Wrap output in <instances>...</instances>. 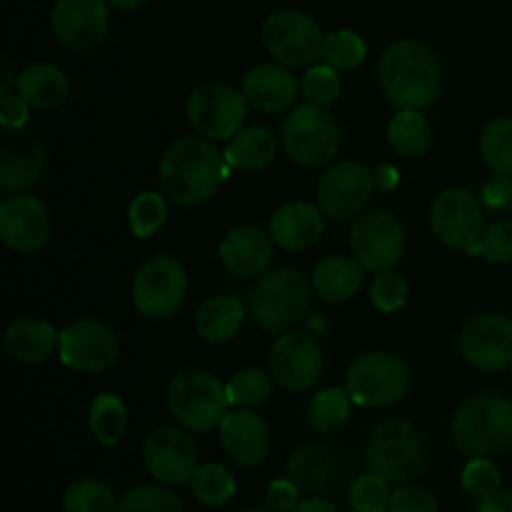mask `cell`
<instances>
[{"instance_id": "cell-53", "label": "cell", "mask_w": 512, "mask_h": 512, "mask_svg": "<svg viewBox=\"0 0 512 512\" xmlns=\"http://www.w3.org/2000/svg\"><path fill=\"white\" fill-rule=\"evenodd\" d=\"M293 512H340L338 508H335L330 500H323V498H308V500H300L298 508H295Z\"/></svg>"}, {"instance_id": "cell-55", "label": "cell", "mask_w": 512, "mask_h": 512, "mask_svg": "<svg viewBox=\"0 0 512 512\" xmlns=\"http://www.w3.org/2000/svg\"><path fill=\"white\" fill-rule=\"evenodd\" d=\"M13 83H18V78H13V68H10V60L3 58V83H0V95L13 93Z\"/></svg>"}, {"instance_id": "cell-36", "label": "cell", "mask_w": 512, "mask_h": 512, "mask_svg": "<svg viewBox=\"0 0 512 512\" xmlns=\"http://www.w3.org/2000/svg\"><path fill=\"white\" fill-rule=\"evenodd\" d=\"M120 500L113 488L100 480H75L63 493V512H118Z\"/></svg>"}, {"instance_id": "cell-25", "label": "cell", "mask_w": 512, "mask_h": 512, "mask_svg": "<svg viewBox=\"0 0 512 512\" xmlns=\"http://www.w3.org/2000/svg\"><path fill=\"white\" fill-rule=\"evenodd\" d=\"M240 93L258 113L275 115L295 108L300 95V80L280 63H260L243 75Z\"/></svg>"}, {"instance_id": "cell-19", "label": "cell", "mask_w": 512, "mask_h": 512, "mask_svg": "<svg viewBox=\"0 0 512 512\" xmlns=\"http://www.w3.org/2000/svg\"><path fill=\"white\" fill-rule=\"evenodd\" d=\"M50 28L63 48L93 53L110 33V5L105 0H55Z\"/></svg>"}, {"instance_id": "cell-46", "label": "cell", "mask_w": 512, "mask_h": 512, "mask_svg": "<svg viewBox=\"0 0 512 512\" xmlns=\"http://www.w3.org/2000/svg\"><path fill=\"white\" fill-rule=\"evenodd\" d=\"M480 255L493 265L512 263V218H498L485 228Z\"/></svg>"}, {"instance_id": "cell-57", "label": "cell", "mask_w": 512, "mask_h": 512, "mask_svg": "<svg viewBox=\"0 0 512 512\" xmlns=\"http://www.w3.org/2000/svg\"><path fill=\"white\" fill-rule=\"evenodd\" d=\"M510 375H512V365H510Z\"/></svg>"}, {"instance_id": "cell-22", "label": "cell", "mask_w": 512, "mask_h": 512, "mask_svg": "<svg viewBox=\"0 0 512 512\" xmlns=\"http://www.w3.org/2000/svg\"><path fill=\"white\" fill-rule=\"evenodd\" d=\"M48 168V150L40 135L28 125L3 130L0 138V188L8 195L25 193L40 183Z\"/></svg>"}, {"instance_id": "cell-17", "label": "cell", "mask_w": 512, "mask_h": 512, "mask_svg": "<svg viewBox=\"0 0 512 512\" xmlns=\"http://www.w3.org/2000/svg\"><path fill=\"white\" fill-rule=\"evenodd\" d=\"M190 430L175 425H160L150 430L143 443V465L155 483L168 488L185 485L198 470V445L190 438Z\"/></svg>"}, {"instance_id": "cell-11", "label": "cell", "mask_w": 512, "mask_h": 512, "mask_svg": "<svg viewBox=\"0 0 512 512\" xmlns=\"http://www.w3.org/2000/svg\"><path fill=\"white\" fill-rule=\"evenodd\" d=\"M130 295H133L135 310L143 318H173L183 308L185 295H188V270L170 255H155L135 270Z\"/></svg>"}, {"instance_id": "cell-12", "label": "cell", "mask_w": 512, "mask_h": 512, "mask_svg": "<svg viewBox=\"0 0 512 512\" xmlns=\"http://www.w3.org/2000/svg\"><path fill=\"white\" fill-rule=\"evenodd\" d=\"M405 245V225L390 210H365L350 228V253L370 273L395 270L405 255Z\"/></svg>"}, {"instance_id": "cell-50", "label": "cell", "mask_w": 512, "mask_h": 512, "mask_svg": "<svg viewBox=\"0 0 512 512\" xmlns=\"http://www.w3.org/2000/svg\"><path fill=\"white\" fill-rule=\"evenodd\" d=\"M28 118L30 105L18 90L8 95H0V123H3V130L25 128V125H28Z\"/></svg>"}, {"instance_id": "cell-43", "label": "cell", "mask_w": 512, "mask_h": 512, "mask_svg": "<svg viewBox=\"0 0 512 512\" xmlns=\"http://www.w3.org/2000/svg\"><path fill=\"white\" fill-rule=\"evenodd\" d=\"M340 90H343L340 70L328 63L310 65L308 73L300 80V93H303L305 103L323 105V108H330L340 98Z\"/></svg>"}, {"instance_id": "cell-52", "label": "cell", "mask_w": 512, "mask_h": 512, "mask_svg": "<svg viewBox=\"0 0 512 512\" xmlns=\"http://www.w3.org/2000/svg\"><path fill=\"white\" fill-rule=\"evenodd\" d=\"M473 512H512V493H503L500 490L493 498L478 500V508Z\"/></svg>"}, {"instance_id": "cell-33", "label": "cell", "mask_w": 512, "mask_h": 512, "mask_svg": "<svg viewBox=\"0 0 512 512\" xmlns=\"http://www.w3.org/2000/svg\"><path fill=\"white\" fill-rule=\"evenodd\" d=\"M88 425L93 438L103 448H115L128 430V408L123 400L113 393H100L90 403Z\"/></svg>"}, {"instance_id": "cell-27", "label": "cell", "mask_w": 512, "mask_h": 512, "mask_svg": "<svg viewBox=\"0 0 512 512\" xmlns=\"http://www.w3.org/2000/svg\"><path fill=\"white\" fill-rule=\"evenodd\" d=\"M60 333L40 318H18L5 330V353L25 365H40L58 353Z\"/></svg>"}, {"instance_id": "cell-45", "label": "cell", "mask_w": 512, "mask_h": 512, "mask_svg": "<svg viewBox=\"0 0 512 512\" xmlns=\"http://www.w3.org/2000/svg\"><path fill=\"white\" fill-rule=\"evenodd\" d=\"M368 298L378 313L393 315L408 300V283L395 270H383V273H375L373 283L368 288Z\"/></svg>"}, {"instance_id": "cell-32", "label": "cell", "mask_w": 512, "mask_h": 512, "mask_svg": "<svg viewBox=\"0 0 512 512\" xmlns=\"http://www.w3.org/2000/svg\"><path fill=\"white\" fill-rule=\"evenodd\" d=\"M433 123L423 110H398L388 123V143L403 158H423L433 148Z\"/></svg>"}, {"instance_id": "cell-1", "label": "cell", "mask_w": 512, "mask_h": 512, "mask_svg": "<svg viewBox=\"0 0 512 512\" xmlns=\"http://www.w3.org/2000/svg\"><path fill=\"white\" fill-rule=\"evenodd\" d=\"M230 165L215 140L203 135H188L168 145L158 165V180L163 195L173 203L193 208L218 193L228 180Z\"/></svg>"}, {"instance_id": "cell-13", "label": "cell", "mask_w": 512, "mask_h": 512, "mask_svg": "<svg viewBox=\"0 0 512 512\" xmlns=\"http://www.w3.org/2000/svg\"><path fill=\"white\" fill-rule=\"evenodd\" d=\"M185 115L203 138L233 140L248 118V100L225 83H203L185 100Z\"/></svg>"}, {"instance_id": "cell-41", "label": "cell", "mask_w": 512, "mask_h": 512, "mask_svg": "<svg viewBox=\"0 0 512 512\" xmlns=\"http://www.w3.org/2000/svg\"><path fill=\"white\" fill-rule=\"evenodd\" d=\"M118 512H185L183 500L168 485H135L120 498Z\"/></svg>"}, {"instance_id": "cell-44", "label": "cell", "mask_w": 512, "mask_h": 512, "mask_svg": "<svg viewBox=\"0 0 512 512\" xmlns=\"http://www.w3.org/2000/svg\"><path fill=\"white\" fill-rule=\"evenodd\" d=\"M460 485L475 500H485L500 493L503 475H500L493 458H470L468 465L463 468V475H460Z\"/></svg>"}, {"instance_id": "cell-2", "label": "cell", "mask_w": 512, "mask_h": 512, "mask_svg": "<svg viewBox=\"0 0 512 512\" xmlns=\"http://www.w3.org/2000/svg\"><path fill=\"white\" fill-rule=\"evenodd\" d=\"M378 75L380 88L398 110H425L443 93V65L423 40L390 43L380 55Z\"/></svg>"}, {"instance_id": "cell-49", "label": "cell", "mask_w": 512, "mask_h": 512, "mask_svg": "<svg viewBox=\"0 0 512 512\" xmlns=\"http://www.w3.org/2000/svg\"><path fill=\"white\" fill-rule=\"evenodd\" d=\"M480 198L490 210H512V175L495 173L493 178L485 180Z\"/></svg>"}, {"instance_id": "cell-40", "label": "cell", "mask_w": 512, "mask_h": 512, "mask_svg": "<svg viewBox=\"0 0 512 512\" xmlns=\"http://www.w3.org/2000/svg\"><path fill=\"white\" fill-rule=\"evenodd\" d=\"M368 55V45H365L363 35L355 33L350 28L333 30L325 35L323 45V60L338 70H355Z\"/></svg>"}, {"instance_id": "cell-26", "label": "cell", "mask_w": 512, "mask_h": 512, "mask_svg": "<svg viewBox=\"0 0 512 512\" xmlns=\"http://www.w3.org/2000/svg\"><path fill=\"white\" fill-rule=\"evenodd\" d=\"M323 210L318 203L293 200L270 215V238L283 250H308L325 230Z\"/></svg>"}, {"instance_id": "cell-29", "label": "cell", "mask_w": 512, "mask_h": 512, "mask_svg": "<svg viewBox=\"0 0 512 512\" xmlns=\"http://www.w3.org/2000/svg\"><path fill=\"white\" fill-rule=\"evenodd\" d=\"M363 265L348 255H328L313 268L310 283L315 295L328 303H348L363 290Z\"/></svg>"}, {"instance_id": "cell-8", "label": "cell", "mask_w": 512, "mask_h": 512, "mask_svg": "<svg viewBox=\"0 0 512 512\" xmlns=\"http://www.w3.org/2000/svg\"><path fill=\"white\" fill-rule=\"evenodd\" d=\"M345 390L360 408H388L408 395V365L388 350H370L353 360L345 375Z\"/></svg>"}, {"instance_id": "cell-16", "label": "cell", "mask_w": 512, "mask_h": 512, "mask_svg": "<svg viewBox=\"0 0 512 512\" xmlns=\"http://www.w3.org/2000/svg\"><path fill=\"white\" fill-rule=\"evenodd\" d=\"M268 370L275 383L288 393L313 390L323 375V350L315 335L305 330L280 333L268 353Z\"/></svg>"}, {"instance_id": "cell-4", "label": "cell", "mask_w": 512, "mask_h": 512, "mask_svg": "<svg viewBox=\"0 0 512 512\" xmlns=\"http://www.w3.org/2000/svg\"><path fill=\"white\" fill-rule=\"evenodd\" d=\"M313 283L295 268H278L258 278L248 293L250 320L265 333H288L308 315Z\"/></svg>"}, {"instance_id": "cell-54", "label": "cell", "mask_w": 512, "mask_h": 512, "mask_svg": "<svg viewBox=\"0 0 512 512\" xmlns=\"http://www.w3.org/2000/svg\"><path fill=\"white\" fill-rule=\"evenodd\" d=\"M105 3H108L110 8H115V10H125V13H130V10L145 8L150 0H105Z\"/></svg>"}, {"instance_id": "cell-5", "label": "cell", "mask_w": 512, "mask_h": 512, "mask_svg": "<svg viewBox=\"0 0 512 512\" xmlns=\"http://www.w3.org/2000/svg\"><path fill=\"white\" fill-rule=\"evenodd\" d=\"M165 400L175 423L190 433H210L220 428L228 408H233L225 383L200 368L175 373L165 390Z\"/></svg>"}, {"instance_id": "cell-24", "label": "cell", "mask_w": 512, "mask_h": 512, "mask_svg": "<svg viewBox=\"0 0 512 512\" xmlns=\"http://www.w3.org/2000/svg\"><path fill=\"white\" fill-rule=\"evenodd\" d=\"M270 428L255 410L235 408L220 423V448L240 468H255L270 453Z\"/></svg>"}, {"instance_id": "cell-38", "label": "cell", "mask_w": 512, "mask_h": 512, "mask_svg": "<svg viewBox=\"0 0 512 512\" xmlns=\"http://www.w3.org/2000/svg\"><path fill=\"white\" fill-rule=\"evenodd\" d=\"M273 375L263 373L260 368H243L225 383L228 398L233 408L255 410L265 405L273 395Z\"/></svg>"}, {"instance_id": "cell-10", "label": "cell", "mask_w": 512, "mask_h": 512, "mask_svg": "<svg viewBox=\"0 0 512 512\" xmlns=\"http://www.w3.org/2000/svg\"><path fill=\"white\" fill-rule=\"evenodd\" d=\"M260 40L275 63L285 68H305L323 58L325 33L313 15L298 8L273 10L263 20Z\"/></svg>"}, {"instance_id": "cell-15", "label": "cell", "mask_w": 512, "mask_h": 512, "mask_svg": "<svg viewBox=\"0 0 512 512\" xmlns=\"http://www.w3.org/2000/svg\"><path fill=\"white\" fill-rule=\"evenodd\" d=\"M288 478L308 495H333L353 483V460L330 443H308L288 458Z\"/></svg>"}, {"instance_id": "cell-14", "label": "cell", "mask_w": 512, "mask_h": 512, "mask_svg": "<svg viewBox=\"0 0 512 512\" xmlns=\"http://www.w3.org/2000/svg\"><path fill=\"white\" fill-rule=\"evenodd\" d=\"M58 358L65 368L75 373H105L118 363L120 340L115 330L100 320H75L60 330Z\"/></svg>"}, {"instance_id": "cell-48", "label": "cell", "mask_w": 512, "mask_h": 512, "mask_svg": "<svg viewBox=\"0 0 512 512\" xmlns=\"http://www.w3.org/2000/svg\"><path fill=\"white\" fill-rule=\"evenodd\" d=\"M300 503V488L290 478L273 480L265 493V508L273 512H293Z\"/></svg>"}, {"instance_id": "cell-34", "label": "cell", "mask_w": 512, "mask_h": 512, "mask_svg": "<svg viewBox=\"0 0 512 512\" xmlns=\"http://www.w3.org/2000/svg\"><path fill=\"white\" fill-rule=\"evenodd\" d=\"M350 405H353V400L345 388L320 390L318 395L310 398L308 410H305L310 428L320 435L335 433L350 420Z\"/></svg>"}, {"instance_id": "cell-47", "label": "cell", "mask_w": 512, "mask_h": 512, "mask_svg": "<svg viewBox=\"0 0 512 512\" xmlns=\"http://www.w3.org/2000/svg\"><path fill=\"white\" fill-rule=\"evenodd\" d=\"M388 512H440V508L430 490L418 488V485H403L390 498Z\"/></svg>"}, {"instance_id": "cell-28", "label": "cell", "mask_w": 512, "mask_h": 512, "mask_svg": "<svg viewBox=\"0 0 512 512\" xmlns=\"http://www.w3.org/2000/svg\"><path fill=\"white\" fill-rule=\"evenodd\" d=\"M15 90L28 100V105L40 113L58 110L70 95V80L58 65L33 63L18 73Z\"/></svg>"}, {"instance_id": "cell-21", "label": "cell", "mask_w": 512, "mask_h": 512, "mask_svg": "<svg viewBox=\"0 0 512 512\" xmlns=\"http://www.w3.org/2000/svg\"><path fill=\"white\" fill-rule=\"evenodd\" d=\"M53 235L48 205L28 193H13L0 203V238L10 250L33 255L48 245Z\"/></svg>"}, {"instance_id": "cell-6", "label": "cell", "mask_w": 512, "mask_h": 512, "mask_svg": "<svg viewBox=\"0 0 512 512\" xmlns=\"http://www.w3.org/2000/svg\"><path fill=\"white\" fill-rule=\"evenodd\" d=\"M280 145L293 163L303 168H325L343 145L340 123L323 105H295L280 125Z\"/></svg>"}, {"instance_id": "cell-35", "label": "cell", "mask_w": 512, "mask_h": 512, "mask_svg": "<svg viewBox=\"0 0 512 512\" xmlns=\"http://www.w3.org/2000/svg\"><path fill=\"white\" fill-rule=\"evenodd\" d=\"M193 498L208 508H223L235 498V478L228 468L218 463H203L190 480Z\"/></svg>"}, {"instance_id": "cell-7", "label": "cell", "mask_w": 512, "mask_h": 512, "mask_svg": "<svg viewBox=\"0 0 512 512\" xmlns=\"http://www.w3.org/2000/svg\"><path fill=\"white\" fill-rule=\"evenodd\" d=\"M365 463L393 485H408L425 465V445L415 425L405 418H385L370 430Z\"/></svg>"}, {"instance_id": "cell-20", "label": "cell", "mask_w": 512, "mask_h": 512, "mask_svg": "<svg viewBox=\"0 0 512 512\" xmlns=\"http://www.w3.org/2000/svg\"><path fill=\"white\" fill-rule=\"evenodd\" d=\"M460 355L475 370L498 373L512 365V320L500 313H480L460 330Z\"/></svg>"}, {"instance_id": "cell-42", "label": "cell", "mask_w": 512, "mask_h": 512, "mask_svg": "<svg viewBox=\"0 0 512 512\" xmlns=\"http://www.w3.org/2000/svg\"><path fill=\"white\" fill-rule=\"evenodd\" d=\"M390 485L393 483H388L383 475L373 473V470L358 475L348 488L350 505H353L355 512H385L390 508V498H393Z\"/></svg>"}, {"instance_id": "cell-37", "label": "cell", "mask_w": 512, "mask_h": 512, "mask_svg": "<svg viewBox=\"0 0 512 512\" xmlns=\"http://www.w3.org/2000/svg\"><path fill=\"white\" fill-rule=\"evenodd\" d=\"M480 155L493 173L512 175V118H493L480 133Z\"/></svg>"}, {"instance_id": "cell-18", "label": "cell", "mask_w": 512, "mask_h": 512, "mask_svg": "<svg viewBox=\"0 0 512 512\" xmlns=\"http://www.w3.org/2000/svg\"><path fill=\"white\" fill-rule=\"evenodd\" d=\"M373 193V170L358 160H340L320 175L315 198L330 220H348L363 213Z\"/></svg>"}, {"instance_id": "cell-3", "label": "cell", "mask_w": 512, "mask_h": 512, "mask_svg": "<svg viewBox=\"0 0 512 512\" xmlns=\"http://www.w3.org/2000/svg\"><path fill=\"white\" fill-rule=\"evenodd\" d=\"M455 448L468 458H498L512 448V400L475 393L460 403L450 425Z\"/></svg>"}, {"instance_id": "cell-9", "label": "cell", "mask_w": 512, "mask_h": 512, "mask_svg": "<svg viewBox=\"0 0 512 512\" xmlns=\"http://www.w3.org/2000/svg\"><path fill=\"white\" fill-rule=\"evenodd\" d=\"M485 203L468 188H443L430 203V230L443 245L480 255L485 233Z\"/></svg>"}, {"instance_id": "cell-31", "label": "cell", "mask_w": 512, "mask_h": 512, "mask_svg": "<svg viewBox=\"0 0 512 512\" xmlns=\"http://www.w3.org/2000/svg\"><path fill=\"white\" fill-rule=\"evenodd\" d=\"M275 155H278V138L273 130L263 125L243 128L233 140H228V148H225V160L230 168L245 170V173H258L268 168Z\"/></svg>"}, {"instance_id": "cell-51", "label": "cell", "mask_w": 512, "mask_h": 512, "mask_svg": "<svg viewBox=\"0 0 512 512\" xmlns=\"http://www.w3.org/2000/svg\"><path fill=\"white\" fill-rule=\"evenodd\" d=\"M373 178H375V190H380V193H393L395 188L400 185V173L398 168H393V165H378V168L373 170Z\"/></svg>"}, {"instance_id": "cell-56", "label": "cell", "mask_w": 512, "mask_h": 512, "mask_svg": "<svg viewBox=\"0 0 512 512\" xmlns=\"http://www.w3.org/2000/svg\"><path fill=\"white\" fill-rule=\"evenodd\" d=\"M238 512H273V510H268V508H263V510H260V508H245V510H238Z\"/></svg>"}, {"instance_id": "cell-23", "label": "cell", "mask_w": 512, "mask_h": 512, "mask_svg": "<svg viewBox=\"0 0 512 512\" xmlns=\"http://www.w3.org/2000/svg\"><path fill=\"white\" fill-rule=\"evenodd\" d=\"M273 238L258 225H235L220 243L223 268L240 280L263 278L273 265Z\"/></svg>"}, {"instance_id": "cell-30", "label": "cell", "mask_w": 512, "mask_h": 512, "mask_svg": "<svg viewBox=\"0 0 512 512\" xmlns=\"http://www.w3.org/2000/svg\"><path fill=\"white\" fill-rule=\"evenodd\" d=\"M245 315H248V308L238 298H233V295H213L195 313V333L205 343H228L240 333Z\"/></svg>"}, {"instance_id": "cell-39", "label": "cell", "mask_w": 512, "mask_h": 512, "mask_svg": "<svg viewBox=\"0 0 512 512\" xmlns=\"http://www.w3.org/2000/svg\"><path fill=\"white\" fill-rule=\"evenodd\" d=\"M168 220V203H165V195L155 193V190H145V193L135 195L133 203L128 208V225L130 233L135 238L145 240L153 238L160 228Z\"/></svg>"}]
</instances>
